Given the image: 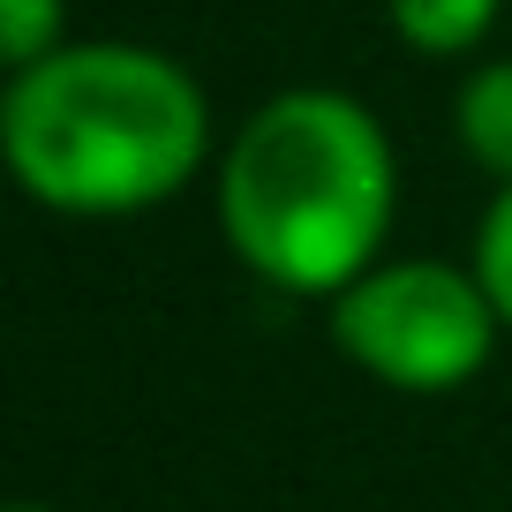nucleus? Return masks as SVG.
Segmentation results:
<instances>
[{
  "label": "nucleus",
  "mask_w": 512,
  "mask_h": 512,
  "mask_svg": "<svg viewBox=\"0 0 512 512\" xmlns=\"http://www.w3.org/2000/svg\"><path fill=\"white\" fill-rule=\"evenodd\" d=\"M61 46V0H0V61L31 68Z\"/></svg>",
  "instance_id": "7"
},
{
  "label": "nucleus",
  "mask_w": 512,
  "mask_h": 512,
  "mask_svg": "<svg viewBox=\"0 0 512 512\" xmlns=\"http://www.w3.org/2000/svg\"><path fill=\"white\" fill-rule=\"evenodd\" d=\"M497 8L505 0H384L392 16V38L407 53H430V61H460L482 38L497 31Z\"/></svg>",
  "instance_id": "5"
},
{
  "label": "nucleus",
  "mask_w": 512,
  "mask_h": 512,
  "mask_svg": "<svg viewBox=\"0 0 512 512\" xmlns=\"http://www.w3.org/2000/svg\"><path fill=\"white\" fill-rule=\"evenodd\" d=\"M452 136L490 181H512V61L467 68L460 98H452Z\"/></svg>",
  "instance_id": "4"
},
{
  "label": "nucleus",
  "mask_w": 512,
  "mask_h": 512,
  "mask_svg": "<svg viewBox=\"0 0 512 512\" xmlns=\"http://www.w3.org/2000/svg\"><path fill=\"white\" fill-rule=\"evenodd\" d=\"M400 204L384 121L347 91H272L219 151V234L264 287L324 294L377 264Z\"/></svg>",
  "instance_id": "1"
},
{
  "label": "nucleus",
  "mask_w": 512,
  "mask_h": 512,
  "mask_svg": "<svg viewBox=\"0 0 512 512\" xmlns=\"http://www.w3.org/2000/svg\"><path fill=\"white\" fill-rule=\"evenodd\" d=\"M16 512H46V505H16Z\"/></svg>",
  "instance_id": "8"
},
{
  "label": "nucleus",
  "mask_w": 512,
  "mask_h": 512,
  "mask_svg": "<svg viewBox=\"0 0 512 512\" xmlns=\"http://www.w3.org/2000/svg\"><path fill=\"white\" fill-rule=\"evenodd\" d=\"M497 309L482 294L475 264L400 256L369 264L354 287L332 294V339L354 369H369L392 392H460L497 354Z\"/></svg>",
  "instance_id": "3"
},
{
  "label": "nucleus",
  "mask_w": 512,
  "mask_h": 512,
  "mask_svg": "<svg viewBox=\"0 0 512 512\" xmlns=\"http://www.w3.org/2000/svg\"><path fill=\"white\" fill-rule=\"evenodd\" d=\"M0 144L31 204L113 219L196 181L211 159V106L189 68L151 46H53L8 76Z\"/></svg>",
  "instance_id": "2"
},
{
  "label": "nucleus",
  "mask_w": 512,
  "mask_h": 512,
  "mask_svg": "<svg viewBox=\"0 0 512 512\" xmlns=\"http://www.w3.org/2000/svg\"><path fill=\"white\" fill-rule=\"evenodd\" d=\"M475 279H482V294H490L497 324L512 332V181H497L490 211H482V226H475Z\"/></svg>",
  "instance_id": "6"
}]
</instances>
